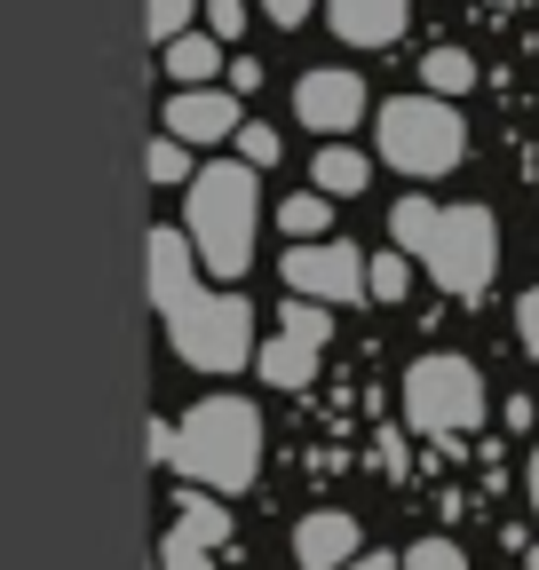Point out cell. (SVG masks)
Here are the masks:
<instances>
[{"instance_id":"6da1fadb","label":"cell","mask_w":539,"mask_h":570,"mask_svg":"<svg viewBox=\"0 0 539 570\" xmlns=\"http://www.w3.org/2000/svg\"><path fill=\"white\" fill-rule=\"evenodd\" d=\"M144 254H151V302L167 317L175 356L198 365V373H238L254 356V309H246V294H207V285H198L190 230H151Z\"/></svg>"},{"instance_id":"7a4b0ae2","label":"cell","mask_w":539,"mask_h":570,"mask_svg":"<svg viewBox=\"0 0 539 570\" xmlns=\"http://www.w3.org/2000/svg\"><path fill=\"white\" fill-rule=\"evenodd\" d=\"M389 238L413 254L429 277H437V294L452 302H477L484 285L500 277V223L484 206H437V198H396L389 214Z\"/></svg>"},{"instance_id":"3957f363","label":"cell","mask_w":539,"mask_h":570,"mask_svg":"<svg viewBox=\"0 0 539 570\" xmlns=\"http://www.w3.org/2000/svg\"><path fill=\"white\" fill-rule=\"evenodd\" d=\"M254 175L262 167H246V159H215L183 190V230H190L198 262L215 277H246V262H254V223H262V198H254L262 183Z\"/></svg>"},{"instance_id":"277c9868","label":"cell","mask_w":539,"mask_h":570,"mask_svg":"<svg viewBox=\"0 0 539 570\" xmlns=\"http://www.w3.org/2000/svg\"><path fill=\"white\" fill-rule=\"evenodd\" d=\"M190 483L207 491H246L262 475V412L246 396H198L175 428V460Z\"/></svg>"},{"instance_id":"5b68a950","label":"cell","mask_w":539,"mask_h":570,"mask_svg":"<svg viewBox=\"0 0 539 570\" xmlns=\"http://www.w3.org/2000/svg\"><path fill=\"white\" fill-rule=\"evenodd\" d=\"M381 159L396 175H452L468 159V119L452 111V96L421 88V96H389L381 104Z\"/></svg>"},{"instance_id":"8992f818","label":"cell","mask_w":539,"mask_h":570,"mask_svg":"<svg viewBox=\"0 0 539 570\" xmlns=\"http://www.w3.org/2000/svg\"><path fill=\"white\" fill-rule=\"evenodd\" d=\"M477 420H484V373L468 356L437 348L404 373V428L413 436H468Z\"/></svg>"},{"instance_id":"52a82bcc","label":"cell","mask_w":539,"mask_h":570,"mask_svg":"<svg viewBox=\"0 0 539 570\" xmlns=\"http://www.w3.org/2000/svg\"><path fill=\"white\" fill-rule=\"evenodd\" d=\"M325 309H333V302H310V294H294V302L278 309V341L254 348V373H262L270 389L317 381V356H325V341H333V317H325Z\"/></svg>"},{"instance_id":"ba28073f","label":"cell","mask_w":539,"mask_h":570,"mask_svg":"<svg viewBox=\"0 0 539 570\" xmlns=\"http://www.w3.org/2000/svg\"><path fill=\"white\" fill-rule=\"evenodd\" d=\"M286 269V294H310V302H365V254L342 246V238H294V254L278 262Z\"/></svg>"},{"instance_id":"9c48e42d","label":"cell","mask_w":539,"mask_h":570,"mask_svg":"<svg viewBox=\"0 0 539 570\" xmlns=\"http://www.w3.org/2000/svg\"><path fill=\"white\" fill-rule=\"evenodd\" d=\"M294 119H302V127H317V135L357 127V119H365V80H357L350 63L302 71V80H294Z\"/></svg>"},{"instance_id":"30bf717a","label":"cell","mask_w":539,"mask_h":570,"mask_svg":"<svg viewBox=\"0 0 539 570\" xmlns=\"http://www.w3.org/2000/svg\"><path fill=\"white\" fill-rule=\"evenodd\" d=\"M167 135H183V142H231L238 135V88H175L167 96Z\"/></svg>"},{"instance_id":"8fae6325","label":"cell","mask_w":539,"mask_h":570,"mask_svg":"<svg viewBox=\"0 0 539 570\" xmlns=\"http://www.w3.org/2000/svg\"><path fill=\"white\" fill-rule=\"evenodd\" d=\"M357 547H365V531H357V515H342V508H317V515L294 523V562H302V570H342Z\"/></svg>"},{"instance_id":"7c38bea8","label":"cell","mask_w":539,"mask_h":570,"mask_svg":"<svg viewBox=\"0 0 539 570\" xmlns=\"http://www.w3.org/2000/svg\"><path fill=\"white\" fill-rule=\"evenodd\" d=\"M333 32H342L350 48H389L404 32V17H413V0H333Z\"/></svg>"},{"instance_id":"4fadbf2b","label":"cell","mask_w":539,"mask_h":570,"mask_svg":"<svg viewBox=\"0 0 539 570\" xmlns=\"http://www.w3.org/2000/svg\"><path fill=\"white\" fill-rule=\"evenodd\" d=\"M175 531H183L190 547H223V539H231V508H223L207 483H190V491L175 499Z\"/></svg>"},{"instance_id":"5bb4252c","label":"cell","mask_w":539,"mask_h":570,"mask_svg":"<svg viewBox=\"0 0 539 570\" xmlns=\"http://www.w3.org/2000/svg\"><path fill=\"white\" fill-rule=\"evenodd\" d=\"M215 71H223V40L215 32H175L167 40V80L175 88H207Z\"/></svg>"},{"instance_id":"9a60e30c","label":"cell","mask_w":539,"mask_h":570,"mask_svg":"<svg viewBox=\"0 0 539 570\" xmlns=\"http://www.w3.org/2000/svg\"><path fill=\"white\" fill-rule=\"evenodd\" d=\"M310 183H317V190H333V198H350V190H365V183H373V159H365V151H350V142H325L317 167H310Z\"/></svg>"},{"instance_id":"2e32d148","label":"cell","mask_w":539,"mask_h":570,"mask_svg":"<svg viewBox=\"0 0 539 570\" xmlns=\"http://www.w3.org/2000/svg\"><path fill=\"white\" fill-rule=\"evenodd\" d=\"M421 88H437V96H468V88H477V56H468V48H429L421 56Z\"/></svg>"},{"instance_id":"e0dca14e","label":"cell","mask_w":539,"mask_h":570,"mask_svg":"<svg viewBox=\"0 0 539 570\" xmlns=\"http://www.w3.org/2000/svg\"><path fill=\"white\" fill-rule=\"evenodd\" d=\"M413 269H421V262L404 254V246L373 254V262H365V294H373V302H404V294H413Z\"/></svg>"},{"instance_id":"ac0fdd59","label":"cell","mask_w":539,"mask_h":570,"mask_svg":"<svg viewBox=\"0 0 539 570\" xmlns=\"http://www.w3.org/2000/svg\"><path fill=\"white\" fill-rule=\"evenodd\" d=\"M325 223H333V190H294L278 206V230L286 238H325Z\"/></svg>"},{"instance_id":"d6986e66","label":"cell","mask_w":539,"mask_h":570,"mask_svg":"<svg viewBox=\"0 0 539 570\" xmlns=\"http://www.w3.org/2000/svg\"><path fill=\"white\" fill-rule=\"evenodd\" d=\"M144 175H151V183H190V175H198V167H190V142H183V135H159L151 151H144Z\"/></svg>"},{"instance_id":"ffe728a7","label":"cell","mask_w":539,"mask_h":570,"mask_svg":"<svg viewBox=\"0 0 539 570\" xmlns=\"http://www.w3.org/2000/svg\"><path fill=\"white\" fill-rule=\"evenodd\" d=\"M190 9H198V0H144V32L167 48L175 32H190Z\"/></svg>"},{"instance_id":"44dd1931","label":"cell","mask_w":539,"mask_h":570,"mask_svg":"<svg viewBox=\"0 0 539 570\" xmlns=\"http://www.w3.org/2000/svg\"><path fill=\"white\" fill-rule=\"evenodd\" d=\"M278 151H286V142H278V127H254V119H238V159H246V167H278Z\"/></svg>"},{"instance_id":"7402d4cb","label":"cell","mask_w":539,"mask_h":570,"mask_svg":"<svg viewBox=\"0 0 539 570\" xmlns=\"http://www.w3.org/2000/svg\"><path fill=\"white\" fill-rule=\"evenodd\" d=\"M159 570H215V547H190L183 531L159 539Z\"/></svg>"},{"instance_id":"603a6c76","label":"cell","mask_w":539,"mask_h":570,"mask_svg":"<svg viewBox=\"0 0 539 570\" xmlns=\"http://www.w3.org/2000/svg\"><path fill=\"white\" fill-rule=\"evenodd\" d=\"M404 570H468V554H460V539H421L404 554Z\"/></svg>"},{"instance_id":"cb8c5ba5","label":"cell","mask_w":539,"mask_h":570,"mask_svg":"<svg viewBox=\"0 0 539 570\" xmlns=\"http://www.w3.org/2000/svg\"><path fill=\"white\" fill-rule=\"evenodd\" d=\"M207 32L215 40H238L246 32V0H207Z\"/></svg>"},{"instance_id":"d4e9b609","label":"cell","mask_w":539,"mask_h":570,"mask_svg":"<svg viewBox=\"0 0 539 570\" xmlns=\"http://www.w3.org/2000/svg\"><path fill=\"white\" fill-rule=\"evenodd\" d=\"M516 333H523V348L539 356V285H531V294L516 302Z\"/></svg>"},{"instance_id":"484cf974","label":"cell","mask_w":539,"mask_h":570,"mask_svg":"<svg viewBox=\"0 0 539 570\" xmlns=\"http://www.w3.org/2000/svg\"><path fill=\"white\" fill-rule=\"evenodd\" d=\"M262 17L294 32V24H310V0H262Z\"/></svg>"},{"instance_id":"4316f807","label":"cell","mask_w":539,"mask_h":570,"mask_svg":"<svg viewBox=\"0 0 539 570\" xmlns=\"http://www.w3.org/2000/svg\"><path fill=\"white\" fill-rule=\"evenodd\" d=\"M231 88H238V96L262 88V63H254V56H231Z\"/></svg>"},{"instance_id":"83f0119b","label":"cell","mask_w":539,"mask_h":570,"mask_svg":"<svg viewBox=\"0 0 539 570\" xmlns=\"http://www.w3.org/2000/svg\"><path fill=\"white\" fill-rule=\"evenodd\" d=\"M342 570H404V554H381V547H373V554H365V547H357V554H350V562H342Z\"/></svg>"},{"instance_id":"f1b7e54d","label":"cell","mask_w":539,"mask_h":570,"mask_svg":"<svg viewBox=\"0 0 539 570\" xmlns=\"http://www.w3.org/2000/svg\"><path fill=\"white\" fill-rule=\"evenodd\" d=\"M523 491H531V515H539V452H531V475H523Z\"/></svg>"},{"instance_id":"f546056e","label":"cell","mask_w":539,"mask_h":570,"mask_svg":"<svg viewBox=\"0 0 539 570\" xmlns=\"http://www.w3.org/2000/svg\"><path fill=\"white\" fill-rule=\"evenodd\" d=\"M500 9H523V0H500Z\"/></svg>"}]
</instances>
